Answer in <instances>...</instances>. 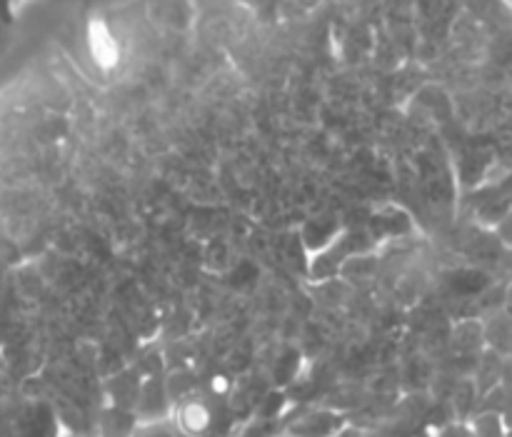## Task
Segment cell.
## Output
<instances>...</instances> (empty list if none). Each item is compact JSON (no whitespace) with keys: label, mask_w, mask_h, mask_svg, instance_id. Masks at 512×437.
Returning <instances> with one entry per match:
<instances>
[{"label":"cell","mask_w":512,"mask_h":437,"mask_svg":"<svg viewBox=\"0 0 512 437\" xmlns=\"http://www.w3.org/2000/svg\"><path fill=\"white\" fill-rule=\"evenodd\" d=\"M340 433V418L330 413H310L290 428L293 437H335Z\"/></svg>","instance_id":"1"},{"label":"cell","mask_w":512,"mask_h":437,"mask_svg":"<svg viewBox=\"0 0 512 437\" xmlns=\"http://www.w3.org/2000/svg\"><path fill=\"white\" fill-rule=\"evenodd\" d=\"M210 410L205 408L198 400H190V403H183L178 410V425L183 433L188 435H203L205 430L210 428Z\"/></svg>","instance_id":"2"}]
</instances>
